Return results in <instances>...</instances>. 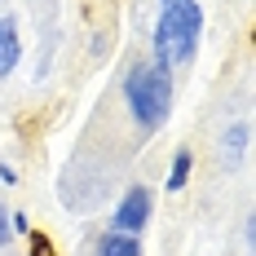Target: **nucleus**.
I'll use <instances>...</instances> for the list:
<instances>
[{
  "label": "nucleus",
  "mask_w": 256,
  "mask_h": 256,
  "mask_svg": "<svg viewBox=\"0 0 256 256\" xmlns=\"http://www.w3.org/2000/svg\"><path fill=\"white\" fill-rule=\"evenodd\" d=\"M9 238H14V221H9V208L0 204V248H9Z\"/></svg>",
  "instance_id": "nucleus-8"
},
{
  "label": "nucleus",
  "mask_w": 256,
  "mask_h": 256,
  "mask_svg": "<svg viewBox=\"0 0 256 256\" xmlns=\"http://www.w3.org/2000/svg\"><path fill=\"white\" fill-rule=\"evenodd\" d=\"M98 256H142V238H137V234L106 230L102 238H98Z\"/></svg>",
  "instance_id": "nucleus-5"
},
{
  "label": "nucleus",
  "mask_w": 256,
  "mask_h": 256,
  "mask_svg": "<svg viewBox=\"0 0 256 256\" xmlns=\"http://www.w3.org/2000/svg\"><path fill=\"white\" fill-rule=\"evenodd\" d=\"M150 190L146 186H128L124 194H120V204H115V216H110V230L120 234H142L146 226H150Z\"/></svg>",
  "instance_id": "nucleus-3"
},
{
  "label": "nucleus",
  "mask_w": 256,
  "mask_h": 256,
  "mask_svg": "<svg viewBox=\"0 0 256 256\" xmlns=\"http://www.w3.org/2000/svg\"><path fill=\"white\" fill-rule=\"evenodd\" d=\"M124 102L142 132H159L172 115V76L154 62H137L124 76Z\"/></svg>",
  "instance_id": "nucleus-2"
},
{
  "label": "nucleus",
  "mask_w": 256,
  "mask_h": 256,
  "mask_svg": "<svg viewBox=\"0 0 256 256\" xmlns=\"http://www.w3.org/2000/svg\"><path fill=\"white\" fill-rule=\"evenodd\" d=\"M190 168H194L190 150H177V154H172V168H168V190H186V181H190Z\"/></svg>",
  "instance_id": "nucleus-7"
},
{
  "label": "nucleus",
  "mask_w": 256,
  "mask_h": 256,
  "mask_svg": "<svg viewBox=\"0 0 256 256\" xmlns=\"http://www.w3.org/2000/svg\"><path fill=\"white\" fill-rule=\"evenodd\" d=\"M204 36V4L199 0H159V18H154V66H164L168 76L194 62Z\"/></svg>",
  "instance_id": "nucleus-1"
},
{
  "label": "nucleus",
  "mask_w": 256,
  "mask_h": 256,
  "mask_svg": "<svg viewBox=\"0 0 256 256\" xmlns=\"http://www.w3.org/2000/svg\"><path fill=\"white\" fill-rule=\"evenodd\" d=\"M0 181H9V186H14V181H18V172H14L9 164H0Z\"/></svg>",
  "instance_id": "nucleus-9"
},
{
  "label": "nucleus",
  "mask_w": 256,
  "mask_h": 256,
  "mask_svg": "<svg viewBox=\"0 0 256 256\" xmlns=\"http://www.w3.org/2000/svg\"><path fill=\"white\" fill-rule=\"evenodd\" d=\"M18 58H22V44H18V18H14V14H0V80L14 76Z\"/></svg>",
  "instance_id": "nucleus-4"
},
{
  "label": "nucleus",
  "mask_w": 256,
  "mask_h": 256,
  "mask_svg": "<svg viewBox=\"0 0 256 256\" xmlns=\"http://www.w3.org/2000/svg\"><path fill=\"white\" fill-rule=\"evenodd\" d=\"M248 154V124L238 120V124H230L226 132H221V159H230V164H238Z\"/></svg>",
  "instance_id": "nucleus-6"
}]
</instances>
